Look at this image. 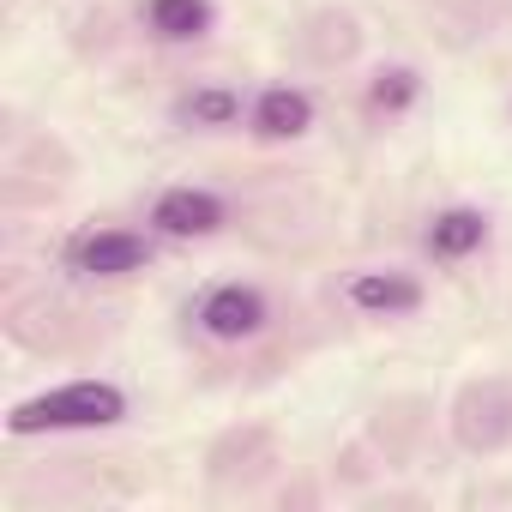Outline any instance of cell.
Masks as SVG:
<instances>
[{"mask_svg": "<svg viewBox=\"0 0 512 512\" xmlns=\"http://www.w3.org/2000/svg\"><path fill=\"white\" fill-rule=\"evenodd\" d=\"M253 127L266 139H296V133L314 127V103L302 91H290V85H272V91H260V103H253Z\"/></svg>", "mask_w": 512, "mask_h": 512, "instance_id": "6", "label": "cell"}, {"mask_svg": "<svg viewBox=\"0 0 512 512\" xmlns=\"http://www.w3.org/2000/svg\"><path fill=\"white\" fill-rule=\"evenodd\" d=\"M181 115L199 121V127H229V121L241 115V103H235L229 91H193V97L181 103Z\"/></svg>", "mask_w": 512, "mask_h": 512, "instance_id": "9", "label": "cell"}, {"mask_svg": "<svg viewBox=\"0 0 512 512\" xmlns=\"http://www.w3.org/2000/svg\"><path fill=\"white\" fill-rule=\"evenodd\" d=\"M151 223L163 235H211L223 223V199L205 193V187H169L157 205H151Z\"/></svg>", "mask_w": 512, "mask_h": 512, "instance_id": "3", "label": "cell"}, {"mask_svg": "<svg viewBox=\"0 0 512 512\" xmlns=\"http://www.w3.org/2000/svg\"><path fill=\"white\" fill-rule=\"evenodd\" d=\"M199 326L211 332V338H253L266 326V296L260 290H247V284H217L205 302H199Z\"/></svg>", "mask_w": 512, "mask_h": 512, "instance_id": "2", "label": "cell"}, {"mask_svg": "<svg viewBox=\"0 0 512 512\" xmlns=\"http://www.w3.org/2000/svg\"><path fill=\"white\" fill-rule=\"evenodd\" d=\"M410 97H416V79H410V73H386V79L374 85V103H392V109H398V103H410Z\"/></svg>", "mask_w": 512, "mask_h": 512, "instance_id": "10", "label": "cell"}, {"mask_svg": "<svg viewBox=\"0 0 512 512\" xmlns=\"http://www.w3.org/2000/svg\"><path fill=\"white\" fill-rule=\"evenodd\" d=\"M482 235H488L482 211L458 205V211H440V217H434V229H428V247L440 253V260H464V253H476V247H482Z\"/></svg>", "mask_w": 512, "mask_h": 512, "instance_id": "7", "label": "cell"}, {"mask_svg": "<svg viewBox=\"0 0 512 512\" xmlns=\"http://www.w3.org/2000/svg\"><path fill=\"white\" fill-rule=\"evenodd\" d=\"M73 266L91 272V278H127V272L145 266V241L127 235V229H97L73 247Z\"/></svg>", "mask_w": 512, "mask_h": 512, "instance_id": "4", "label": "cell"}, {"mask_svg": "<svg viewBox=\"0 0 512 512\" xmlns=\"http://www.w3.org/2000/svg\"><path fill=\"white\" fill-rule=\"evenodd\" d=\"M127 416V398L121 386H103V380H73V386H55L43 398H25L7 428L13 434H61V428H109Z\"/></svg>", "mask_w": 512, "mask_h": 512, "instance_id": "1", "label": "cell"}, {"mask_svg": "<svg viewBox=\"0 0 512 512\" xmlns=\"http://www.w3.org/2000/svg\"><path fill=\"white\" fill-rule=\"evenodd\" d=\"M350 308H362V314H380V320H392V314H416L422 308V290L410 284V278H398V272H362V278H350Z\"/></svg>", "mask_w": 512, "mask_h": 512, "instance_id": "5", "label": "cell"}, {"mask_svg": "<svg viewBox=\"0 0 512 512\" xmlns=\"http://www.w3.org/2000/svg\"><path fill=\"white\" fill-rule=\"evenodd\" d=\"M145 19H151L157 37L187 43V37H205L211 31V0H151Z\"/></svg>", "mask_w": 512, "mask_h": 512, "instance_id": "8", "label": "cell"}]
</instances>
